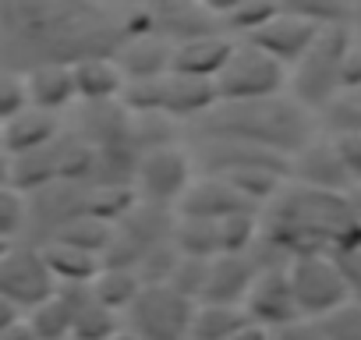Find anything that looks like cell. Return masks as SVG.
I'll return each instance as SVG.
<instances>
[{
	"label": "cell",
	"mask_w": 361,
	"mask_h": 340,
	"mask_svg": "<svg viewBox=\"0 0 361 340\" xmlns=\"http://www.w3.org/2000/svg\"><path fill=\"white\" fill-rule=\"evenodd\" d=\"M259 238L287 262L301 255H333L357 238L347 195H326L301 185H283L259 213Z\"/></svg>",
	"instance_id": "cell-1"
},
{
	"label": "cell",
	"mask_w": 361,
	"mask_h": 340,
	"mask_svg": "<svg viewBox=\"0 0 361 340\" xmlns=\"http://www.w3.org/2000/svg\"><path fill=\"white\" fill-rule=\"evenodd\" d=\"M199 131L206 135V142L252 145L290 163V156H298L322 131V121L298 99L280 92L255 103H216V110L199 121Z\"/></svg>",
	"instance_id": "cell-2"
},
{
	"label": "cell",
	"mask_w": 361,
	"mask_h": 340,
	"mask_svg": "<svg viewBox=\"0 0 361 340\" xmlns=\"http://www.w3.org/2000/svg\"><path fill=\"white\" fill-rule=\"evenodd\" d=\"M350 40H354L350 29H326L312 43V50L287 71V96L298 99L305 110H312L319 121L340 99V68Z\"/></svg>",
	"instance_id": "cell-3"
},
{
	"label": "cell",
	"mask_w": 361,
	"mask_h": 340,
	"mask_svg": "<svg viewBox=\"0 0 361 340\" xmlns=\"http://www.w3.org/2000/svg\"><path fill=\"white\" fill-rule=\"evenodd\" d=\"M192 181H195V159L180 145L170 142V145L138 152L135 174H131V192H135V202L173 213L177 202L185 199V192L192 188Z\"/></svg>",
	"instance_id": "cell-4"
},
{
	"label": "cell",
	"mask_w": 361,
	"mask_h": 340,
	"mask_svg": "<svg viewBox=\"0 0 361 340\" xmlns=\"http://www.w3.org/2000/svg\"><path fill=\"white\" fill-rule=\"evenodd\" d=\"M213 89H216L220 103H255V99L287 92V71L273 57H266L259 47L238 40L231 50V61L216 75Z\"/></svg>",
	"instance_id": "cell-5"
},
{
	"label": "cell",
	"mask_w": 361,
	"mask_h": 340,
	"mask_svg": "<svg viewBox=\"0 0 361 340\" xmlns=\"http://www.w3.org/2000/svg\"><path fill=\"white\" fill-rule=\"evenodd\" d=\"M192 298L180 291L159 284V287H142L138 301L124 312L121 326L135 333L138 340H192V319H195Z\"/></svg>",
	"instance_id": "cell-6"
},
{
	"label": "cell",
	"mask_w": 361,
	"mask_h": 340,
	"mask_svg": "<svg viewBox=\"0 0 361 340\" xmlns=\"http://www.w3.org/2000/svg\"><path fill=\"white\" fill-rule=\"evenodd\" d=\"M57 291L61 287L54 284L50 266L36 245H11L0 255V298L11 301L22 315H29Z\"/></svg>",
	"instance_id": "cell-7"
},
{
	"label": "cell",
	"mask_w": 361,
	"mask_h": 340,
	"mask_svg": "<svg viewBox=\"0 0 361 340\" xmlns=\"http://www.w3.org/2000/svg\"><path fill=\"white\" fill-rule=\"evenodd\" d=\"M287 280L305 319H322L347 301L343 280L336 273L333 255H301L287 262Z\"/></svg>",
	"instance_id": "cell-8"
},
{
	"label": "cell",
	"mask_w": 361,
	"mask_h": 340,
	"mask_svg": "<svg viewBox=\"0 0 361 340\" xmlns=\"http://www.w3.org/2000/svg\"><path fill=\"white\" fill-rule=\"evenodd\" d=\"M322 36V29L319 25H312L308 18H301L290 4H280V11L252 36V40H245V43H252V47H259L266 57H273L283 71H290L308 50H312V43Z\"/></svg>",
	"instance_id": "cell-9"
},
{
	"label": "cell",
	"mask_w": 361,
	"mask_h": 340,
	"mask_svg": "<svg viewBox=\"0 0 361 340\" xmlns=\"http://www.w3.org/2000/svg\"><path fill=\"white\" fill-rule=\"evenodd\" d=\"M287 181L312 188V192H326V195H347L350 192V178L329 142L326 131H319L298 156H290L287 163Z\"/></svg>",
	"instance_id": "cell-10"
},
{
	"label": "cell",
	"mask_w": 361,
	"mask_h": 340,
	"mask_svg": "<svg viewBox=\"0 0 361 340\" xmlns=\"http://www.w3.org/2000/svg\"><path fill=\"white\" fill-rule=\"evenodd\" d=\"M245 315L248 322L269 329V333H280L283 326H290L294 319H301L298 312V301H294V291H290V280H287V266H276V269H259L255 273V284L245 298Z\"/></svg>",
	"instance_id": "cell-11"
},
{
	"label": "cell",
	"mask_w": 361,
	"mask_h": 340,
	"mask_svg": "<svg viewBox=\"0 0 361 340\" xmlns=\"http://www.w3.org/2000/svg\"><path fill=\"white\" fill-rule=\"evenodd\" d=\"M238 213H259L252 210L231 185H224L220 178H195L192 188L185 192V199L177 202L173 217L177 220H195V224H224L227 217H238Z\"/></svg>",
	"instance_id": "cell-12"
},
{
	"label": "cell",
	"mask_w": 361,
	"mask_h": 340,
	"mask_svg": "<svg viewBox=\"0 0 361 340\" xmlns=\"http://www.w3.org/2000/svg\"><path fill=\"white\" fill-rule=\"evenodd\" d=\"M234 43L238 40H231L227 32H206V36H192L185 43H173L170 75H188V78L216 82V75L231 61Z\"/></svg>",
	"instance_id": "cell-13"
},
{
	"label": "cell",
	"mask_w": 361,
	"mask_h": 340,
	"mask_svg": "<svg viewBox=\"0 0 361 340\" xmlns=\"http://www.w3.org/2000/svg\"><path fill=\"white\" fill-rule=\"evenodd\" d=\"M114 61L121 64L124 82H159L170 75L173 47L156 32H142V36L121 40V47L114 50Z\"/></svg>",
	"instance_id": "cell-14"
},
{
	"label": "cell",
	"mask_w": 361,
	"mask_h": 340,
	"mask_svg": "<svg viewBox=\"0 0 361 340\" xmlns=\"http://www.w3.org/2000/svg\"><path fill=\"white\" fill-rule=\"evenodd\" d=\"M255 273L259 266L252 262V255H216L209 259V269H206V287H202V298L199 301H209V305H245L252 284H255Z\"/></svg>",
	"instance_id": "cell-15"
},
{
	"label": "cell",
	"mask_w": 361,
	"mask_h": 340,
	"mask_svg": "<svg viewBox=\"0 0 361 340\" xmlns=\"http://www.w3.org/2000/svg\"><path fill=\"white\" fill-rule=\"evenodd\" d=\"M61 138V117L43 114L36 107H25L22 114H15L11 121L0 124V149H4L11 159L39 152L47 145H54Z\"/></svg>",
	"instance_id": "cell-16"
},
{
	"label": "cell",
	"mask_w": 361,
	"mask_h": 340,
	"mask_svg": "<svg viewBox=\"0 0 361 340\" xmlns=\"http://www.w3.org/2000/svg\"><path fill=\"white\" fill-rule=\"evenodd\" d=\"M71 75H75V92L82 103L89 107H110L121 99L124 92V71L121 64L114 61V54H103V57H82L71 64Z\"/></svg>",
	"instance_id": "cell-17"
},
{
	"label": "cell",
	"mask_w": 361,
	"mask_h": 340,
	"mask_svg": "<svg viewBox=\"0 0 361 340\" xmlns=\"http://www.w3.org/2000/svg\"><path fill=\"white\" fill-rule=\"evenodd\" d=\"M25 96L29 107L61 117L71 103H78L71 64H32L25 71Z\"/></svg>",
	"instance_id": "cell-18"
},
{
	"label": "cell",
	"mask_w": 361,
	"mask_h": 340,
	"mask_svg": "<svg viewBox=\"0 0 361 340\" xmlns=\"http://www.w3.org/2000/svg\"><path fill=\"white\" fill-rule=\"evenodd\" d=\"M216 89L213 82L188 78V75H166L163 82V117L166 121H202L216 110Z\"/></svg>",
	"instance_id": "cell-19"
},
{
	"label": "cell",
	"mask_w": 361,
	"mask_h": 340,
	"mask_svg": "<svg viewBox=\"0 0 361 340\" xmlns=\"http://www.w3.org/2000/svg\"><path fill=\"white\" fill-rule=\"evenodd\" d=\"M43 259L50 266V277L61 291H71V287H89L96 280V273L103 269V259L82 252V248H71V245H61V241H47L43 248Z\"/></svg>",
	"instance_id": "cell-20"
},
{
	"label": "cell",
	"mask_w": 361,
	"mask_h": 340,
	"mask_svg": "<svg viewBox=\"0 0 361 340\" xmlns=\"http://www.w3.org/2000/svg\"><path fill=\"white\" fill-rule=\"evenodd\" d=\"M68 308H71V336L78 340H106L121 329V315H114L110 308H103L89 287H71L64 291Z\"/></svg>",
	"instance_id": "cell-21"
},
{
	"label": "cell",
	"mask_w": 361,
	"mask_h": 340,
	"mask_svg": "<svg viewBox=\"0 0 361 340\" xmlns=\"http://www.w3.org/2000/svg\"><path fill=\"white\" fill-rule=\"evenodd\" d=\"M142 287H145L142 277H138L135 269H124V266H103V269L96 273V280L89 284L92 298H96L103 308H110L114 315H121V319H124V312L138 301Z\"/></svg>",
	"instance_id": "cell-22"
},
{
	"label": "cell",
	"mask_w": 361,
	"mask_h": 340,
	"mask_svg": "<svg viewBox=\"0 0 361 340\" xmlns=\"http://www.w3.org/2000/svg\"><path fill=\"white\" fill-rule=\"evenodd\" d=\"M245 322H248V315L238 305L199 301L195 305V319H192V340H231Z\"/></svg>",
	"instance_id": "cell-23"
},
{
	"label": "cell",
	"mask_w": 361,
	"mask_h": 340,
	"mask_svg": "<svg viewBox=\"0 0 361 340\" xmlns=\"http://www.w3.org/2000/svg\"><path fill=\"white\" fill-rule=\"evenodd\" d=\"M25 326L32 329L36 340H68L71 336V308L64 291H57L54 298H47L43 305H36L25 315Z\"/></svg>",
	"instance_id": "cell-24"
},
{
	"label": "cell",
	"mask_w": 361,
	"mask_h": 340,
	"mask_svg": "<svg viewBox=\"0 0 361 340\" xmlns=\"http://www.w3.org/2000/svg\"><path fill=\"white\" fill-rule=\"evenodd\" d=\"M29 231V195H22L15 185L0 188V241L18 245V238Z\"/></svg>",
	"instance_id": "cell-25"
},
{
	"label": "cell",
	"mask_w": 361,
	"mask_h": 340,
	"mask_svg": "<svg viewBox=\"0 0 361 340\" xmlns=\"http://www.w3.org/2000/svg\"><path fill=\"white\" fill-rule=\"evenodd\" d=\"M319 322H322L326 340H361V305L357 301H343Z\"/></svg>",
	"instance_id": "cell-26"
},
{
	"label": "cell",
	"mask_w": 361,
	"mask_h": 340,
	"mask_svg": "<svg viewBox=\"0 0 361 340\" xmlns=\"http://www.w3.org/2000/svg\"><path fill=\"white\" fill-rule=\"evenodd\" d=\"M29 107L25 96V75L11 71V68H0V124L11 121L15 114H22Z\"/></svg>",
	"instance_id": "cell-27"
},
{
	"label": "cell",
	"mask_w": 361,
	"mask_h": 340,
	"mask_svg": "<svg viewBox=\"0 0 361 340\" xmlns=\"http://www.w3.org/2000/svg\"><path fill=\"white\" fill-rule=\"evenodd\" d=\"M322 128H326V131H357V135H361V92L340 96V99L322 114Z\"/></svg>",
	"instance_id": "cell-28"
},
{
	"label": "cell",
	"mask_w": 361,
	"mask_h": 340,
	"mask_svg": "<svg viewBox=\"0 0 361 340\" xmlns=\"http://www.w3.org/2000/svg\"><path fill=\"white\" fill-rule=\"evenodd\" d=\"M333 262H336V273L343 280V291H347V301H357L361 305V241L333 252Z\"/></svg>",
	"instance_id": "cell-29"
},
{
	"label": "cell",
	"mask_w": 361,
	"mask_h": 340,
	"mask_svg": "<svg viewBox=\"0 0 361 340\" xmlns=\"http://www.w3.org/2000/svg\"><path fill=\"white\" fill-rule=\"evenodd\" d=\"M326 135H329V142H333V149H336V156L347 170L350 188H357L361 185V135L357 131H326Z\"/></svg>",
	"instance_id": "cell-30"
},
{
	"label": "cell",
	"mask_w": 361,
	"mask_h": 340,
	"mask_svg": "<svg viewBox=\"0 0 361 340\" xmlns=\"http://www.w3.org/2000/svg\"><path fill=\"white\" fill-rule=\"evenodd\" d=\"M361 92V40L354 36L347 54H343V68H340V96Z\"/></svg>",
	"instance_id": "cell-31"
},
{
	"label": "cell",
	"mask_w": 361,
	"mask_h": 340,
	"mask_svg": "<svg viewBox=\"0 0 361 340\" xmlns=\"http://www.w3.org/2000/svg\"><path fill=\"white\" fill-rule=\"evenodd\" d=\"M276 340H326V333H322V322L319 319H294L290 326H283L280 333H273Z\"/></svg>",
	"instance_id": "cell-32"
},
{
	"label": "cell",
	"mask_w": 361,
	"mask_h": 340,
	"mask_svg": "<svg viewBox=\"0 0 361 340\" xmlns=\"http://www.w3.org/2000/svg\"><path fill=\"white\" fill-rule=\"evenodd\" d=\"M25 315L11 305V301H4V298H0V333H4V329H11V326H18Z\"/></svg>",
	"instance_id": "cell-33"
},
{
	"label": "cell",
	"mask_w": 361,
	"mask_h": 340,
	"mask_svg": "<svg viewBox=\"0 0 361 340\" xmlns=\"http://www.w3.org/2000/svg\"><path fill=\"white\" fill-rule=\"evenodd\" d=\"M231 340H273V333H269V329H262V326H255V322H245Z\"/></svg>",
	"instance_id": "cell-34"
},
{
	"label": "cell",
	"mask_w": 361,
	"mask_h": 340,
	"mask_svg": "<svg viewBox=\"0 0 361 340\" xmlns=\"http://www.w3.org/2000/svg\"><path fill=\"white\" fill-rule=\"evenodd\" d=\"M347 206H350V220L357 227V238H361V185L347 192Z\"/></svg>",
	"instance_id": "cell-35"
},
{
	"label": "cell",
	"mask_w": 361,
	"mask_h": 340,
	"mask_svg": "<svg viewBox=\"0 0 361 340\" xmlns=\"http://www.w3.org/2000/svg\"><path fill=\"white\" fill-rule=\"evenodd\" d=\"M0 340H36V336H32V329H29V326H25V319H22L18 326H11V329L0 333Z\"/></svg>",
	"instance_id": "cell-36"
},
{
	"label": "cell",
	"mask_w": 361,
	"mask_h": 340,
	"mask_svg": "<svg viewBox=\"0 0 361 340\" xmlns=\"http://www.w3.org/2000/svg\"><path fill=\"white\" fill-rule=\"evenodd\" d=\"M4 185H11V156L0 149V188Z\"/></svg>",
	"instance_id": "cell-37"
},
{
	"label": "cell",
	"mask_w": 361,
	"mask_h": 340,
	"mask_svg": "<svg viewBox=\"0 0 361 340\" xmlns=\"http://www.w3.org/2000/svg\"><path fill=\"white\" fill-rule=\"evenodd\" d=\"M350 32L361 40V4H354V15H350Z\"/></svg>",
	"instance_id": "cell-38"
},
{
	"label": "cell",
	"mask_w": 361,
	"mask_h": 340,
	"mask_svg": "<svg viewBox=\"0 0 361 340\" xmlns=\"http://www.w3.org/2000/svg\"><path fill=\"white\" fill-rule=\"evenodd\" d=\"M106 340H138V336H135V333H128V329L121 326V329H117L114 336H106Z\"/></svg>",
	"instance_id": "cell-39"
},
{
	"label": "cell",
	"mask_w": 361,
	"mask_h": 340,
	"mask_svg": "<svg viewBox=\"0 0 361 340\" xmlns=\"http://www.w3.org/2000/svg\"><path fill=\"white\" fill-rule=\"evenodd\" d=\"M8 248H11V245H8V241H0V255H4V252H8Z\"/></svg>",
	"instance_id": "cell-40"
},
{
	"label": "cell",
	"mask_w": 361,
	"mask_h": 340,
	"mask_svg": "<svg viewBox=\"0 0 361 340\" xmlns=\"http://www.w3.org/2000/svg\"><path fill=\"white\" fill-rule=\"evenodd\" d=\"M68 340H78V336H68Z\"/></svg>",
	"instance_id": "cell-41"
},
{
	"label": "cell",
	"mask_w": 361,
	"mask_h": 340,
	"mask_svg": "<svg viewBox=\"0 0 361 340\" xmlns=\"http://www.w3.org/2000/svg\"><path fill=\"white\" fill-rule=\"evenodd\" d=\"M273 340H276V336H273Z\"/></svg>",
	"instance_id": "cell-42"
}]
</instances>
